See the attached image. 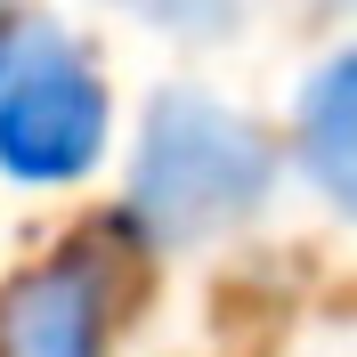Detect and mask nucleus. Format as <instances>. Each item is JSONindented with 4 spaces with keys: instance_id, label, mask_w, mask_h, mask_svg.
<instances>
[{
    "instance_id": "f257e3e1",
    "label": "nucleus",
    "mask_w": 357,
    "mask_h": 357,
    "mask_svg": "<svg viewBox=\"0 0 357 357\" xmlns=\"http://www.w3.org/2000/svg\"><path fill=\"white\" fill-rule=\"evenodd\" d=\"M276 138L252 114L203 98V89H162L146 122H138V155H130V187H122V220L138 244L178 252L203 236L244 227L268 195H276Z\"/></svg>"
},
{
    "instance_id": "f03ea898",
    "label": "nucleus",
    "mask_w": 357,
    "mask_h": 357,
    "mask_svg": "<svg viewBox=\"0 0 357 357\" xmlns=\"http://www.w3.org/2000/svg\"><path fill=\"white\" fill-rule=\"evenodd\" d=\"M114 130L98 57L49 17H17L0 41V171L17 187H73Z\"/></svg>"
},
{
    "instance_id": "7ed1b4c3",
    "label": "nucleus",
    "mask_w": 357,
    "mask_h": 357,
    "mask_svg": "<svg viewBox=\"0 0 357 357\" xmlns=\"http://www.w3.org/2000/svg\"><path fill=\"white\" fill-rule=\"evenodd\" d=\"M122 268L106 244H66L0 284V357H106Z\"/></svg>"
},
{
    "instance_id": "20e7f679",
    "label": "nucleus",
    "mask_w": 357,
    "mask_h": 357,
    "mask_svg": "<svg viewBox=\"0 0 357 357\" xmlns=\"http://www.w3.org/2000/svg\"><path fill=\"white\" fill-rule=\"evenodd\" d=\"M292 162L341 220H357V41L333 49L325 66L301 82L292 106Z\"/></svg>"
},
{
    "instance_id": "39448f33",
    "label": "nucleus",
    "mask_w": 357,
    "mask_h": 357,
    "mask_svg": "<svg viewBox=\"0 0 357 357\" xmlns=\"http://www.w3.org/2000/svg\"><path fill=\"white\" fill-rule=\"evenodd\" d=\"M122 8L162 24V33H187V41H211V33L236 24V0H122Z\"/></svg>"
},
{
    "instance_id": "423d86ee",
    "label": "nucleus",
    "mask_w": 357,
    "mask_h": 357,
    "mask_svg": "<svg viewBox=\"0 0 357 357\" xmlns=\"http://www.w3.org/2000/svg\"><path fill=\"white\" fill-rule=\"evenodd\" d=\"M8 24H17V0H0V41H8Z\"/></svg>"
}]
</instances>
